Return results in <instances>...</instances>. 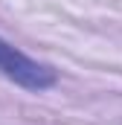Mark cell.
Wrapping results in <instances>:
<instances>
[{"instance_id": "6da1fadb", "label": "cell", "mask_w": 122, "mask_h": 125, "mask_svg": "<svg viewBox=\"0 0 122 125\" xmlns=\"http://www.w3.org/2000/svg\"><path fill=\"white\" fill-rule=\"evenodd\" d=\"M0 73L6 79H12L15 84L20 87H29V90H47L55 84V70L44 61H35L26 52L15 50L12 44H6L0 38Z\"/></svg>"}]
</instances>
